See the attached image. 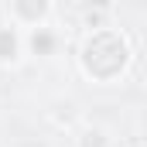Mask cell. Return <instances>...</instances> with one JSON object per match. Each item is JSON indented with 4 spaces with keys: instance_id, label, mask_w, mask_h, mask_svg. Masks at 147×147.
Returning a JSON list of instances; mask_svg holds the SVG:
<instances>
[{
    "instance_id": "cell-1",
    "label": "cell",
    "mask_w": 147,
    "mask_h": 147,
    "mask_svg": "<svg viewBox=\"0 0 147 147\" xmlns=\"http://www.w3.org/2000/svg\"><path fill=\"white\" fill-rule=\"evenodd\" d=\"M79 65L92 82H113L130 65V45L120 31H96L86 38Z\"/></svg>"
},
{
    "instance_id": "cell-2",
    "label": "cell",
    "mask_w": 147,
    "mask_h": 147,
    "mask_svg": "<svg viewBox=\"0 0 147 147\" xmlns=\"http://www.w3.org/2000/svg\"><path fill=\"white\" fill-rule=\"evenodd\" d=\"M55 0H7V24L17 31H34L41 24H51Z\"/></svg>"
},
{
    "instance_id": "cell-3",
    "label": "cell",
    "mask_w": 147,
    "mask_h": 147,
    "mask_svg": "<svg viewBox=\"0 0 147 147\" xmlns=\"http://www.w3.org/2000/svg\"><path fill=\"white\" fill-rule=\"evenodd\" d=\"M24 55V31H17L14 24H0V69H17Z\"/></svg>"
},
{
    "instance_id": "cell-4",
    "label": "cell",
    "mask_w": 147,
    "mask_h": 147,
    "mask_svg": "<svg viewBox=\"0 0 147 147\" xmlns=\"http://www.w3.org/2000/svg\"><path fill=\"white\" fill-rule=\"evenodd\" d=\"M62 45V34L51 28V24H41L34 31H24V51L31 55H41V58H51Z\"/></svg>"
}]
</instances>
